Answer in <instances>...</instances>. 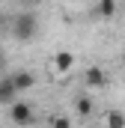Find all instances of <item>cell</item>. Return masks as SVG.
Masks as SVG:
<instances>
[{
  "instance_id": "cell-5",
  "label": "cell",
  "mask_w": 125,
  "mask_h": 128,
  "mask_svg": "<svg viewBox=\"0 0 125 128\" xmlns=\"http://www.w3.org/2000/svg\"><path fill=\"white\" fill-rule=\"evenodd\" d=\"M72 66H74V54H68V51H60L54 57V72H60V74L72 72Z\"/></svg>"
},
{
  "instance_id": "cell-10",
  "label": "cell",
  "mask_w": 125,
  "mask_h": 128,
  "mask_svg": "<svg viewBox=\"0 0 125 128\" xmlns=\"http://www.w3.org/2000/svg\"><path fill=\"white\" fill-rule=\"evenodd\" d=\"M51 128H72V119L68 116H54L51 119Z\"/></svg>"
},
{
  "instance_id": "cell-14",
  "label": "cell",
  "mask_w": 125,
  "mask_h": 128,
  "mask_svg": "<svg viewBox=\"0 0 125 128\" xmlns=\"http://www.w3.org/2000/svg\"><path fill=\"white\" fill-rule=\"evenodd\" d=\"M122 63H125V57H122Z\"/></svg>"
},
{
  "instance_id": "cell-11",
  "label": "cell",
  "mask_w": 125,
  "mask_h": 128,
  "mask_svg": "<svg viewBox=\"0 0 125 128\" xmlns=\"http://www.w3.org/2000/svg\"><path fill=\"white\" fill-rule=\"evenodd\" d=\"M24 3H27V6H39L42 0H24Z\"/></svg>"
},
{
  "instance_id": "cell-1",
  "label": "cell",
  "mask_w": 125,
  "mask_h": 128,
  "mask_svg": "<svg viewBox=\"0 0 125 128\" xmlns=\"http://www.w3.org/2000/svg\"><path fill=\"white\" fill-rule=\"evenodd\" d=\"M9 30H12V36H15L18 42H30L33 36L39 33V18H36L33 12H18V15L12 18Z\"/></svg>"
},
{
  "instance_id": "cell-4",
  "label": "cell",
  "mask_w": 125,
  "mask_h": 128,
  "mask_svg": "<svg viewBox=\"0 0 125 128\" xmlns=\"http://www.w3.org/2000/svg\"><path fill=\"white\" fill-rule=\"evenodd\" d=\"M84 80H86V86H104V84H107V74H104L101 66H90V68L84 72Z\"/></svg>"
},
{
  "instance_id": "cell-12",
  "label": "cell",
  "mask_w": 125,
  "mask_h": 128,
  "mask_svg": "<svg viewBox=\"0 0 125 128\" xmlns=\"http://www.w3.org/2000/svg\"><path fill=\"white\" fill-rule=\"evenodd\" d=\"M0 72H3V60H0Z\"/></svg>"
},
{
  "instance_id": "cell-8",
  "label": "cell",
  "mask_w": 125,
  "mask_h": 128,
  "mask_svg": "<svg viewBox=\"0 0 125 128\" xmlns=\"http://www.w3.org/2000/svg\"><path fill=\"white\" fill-rule=\"evenodd\" d=\"M104 122H107V128H125V113L122 110H107Z\"/></svg>"
},
{
  "instance_id": "cell-9",
  "label": "cell",
  "mask_w": 125,
  "mask_h": 128,
  "mask_svg": "<svg viewBox=\"0 0 125 128\" xmlns=\"http://www.w3.org/2000/svg\"><path fill=\"white\" fill-rule=\"evenodd\" d=\"M74 110H78L80 116H90V113H92V98H90V96H80L78 101H74Z\"/></svg>"
},
{
  "instance_id": "cell-3",
  "label": "cell",
  "mask_w": 125,
  "mask_h": 128,
  "mask_svg": "<svg viewBox=\"0 0 125 128\" xmlns=\"http://www.w3.org/2000/svg\"><path fill=\"white\" fill-rule=\"evenodd\" d=\"M18 101V86L12 78H3L0 80V104H15Z\"/></svg>"
},
{
  "instance_id": "cell-13",
  "label": "cell",
  "mask_w": 125,
  "mask_h": 128,
  "mask_svg": "<svg viewBox=\"0 0 125 128\" xmlns=\"http://www.w3.org/2000/svg\"><path fill=\"white\" fill-rule=\"evenodd\" d=\"M122 12H125V6H122Z\"/></svg>"
},
{
  "instance_id": "cell-2",
  "label": "cell",
  "mask_w": 125,
  "mask_h": 128,
  "mask_svg": "<svg viewBox=\"0 0 125 128\" xmlns=\"http://www.w3.org/2000/svg\"><path fill=\"white\" fill-rule=\"evenodd\" d=\"M9 119H12L15 125H30V122H33V107L27 104V101L9 104Z\"/></svg>"
},
{
  "instance_id": "cell-6",
  "label": "cell",
  "mask_w": 125,
  "mask_h": 128,
  "mask_svg": "<svg viewBox=\"0 0 125 128\" xmlns=\"http://www.w3.org/2000/svg\"><path fill=\"white\" fill-rule=\"evenodd\" d=\"M12 80H15L18 92H24V90H33V84H36V78H33L30 72H15V74H12Z\"/></svg>"
},
{
  "instance_id": "cell-7",
  "label": "cell",
  "mask_w": 125,
  "mask_h": 128,
  "mask_svg": "<svg viewBox=\"0 0 125 128\" xmlns=\"http://www.w3.org/2000/svg\"><path fill=\"white\" fill-rule=\"evenodd\" d=\"M116 9H119V6H116V0H98V6H95V12H98L101 18H113V15H116Z\"/></svg>"
}]
</instances>
